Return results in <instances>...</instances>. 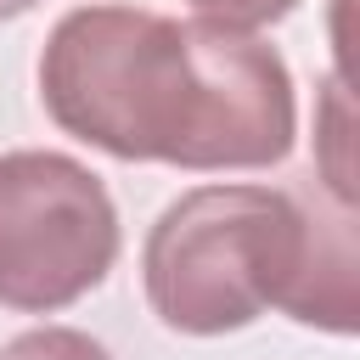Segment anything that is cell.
<instances>
[{
  "label": "cell",
  "instance_id": "cell-3",
  "mask_svg": "<svg viewBox=\"0 0 360 360\" xmlns=\"http://www.w3.org/2000/svg\"><path fill=\"white\" fill-rule=\"evenodd\" d=\"M118 208L68 152H0V309L56 315L118 264Z\"/></svg>",
  "mask_w": 360,
  "mask_h": 360
},
{
  "label": "cell",
  "instance_id": "cell-7",
  "mask_svg": "<svg viewBox=\"0 0 360 360\" xmlns=\"http://www.w3.org/2000/svg\"><path fill=\"white\" fill-rule=\"evenodd\" d=\"M39 0H0V22H17V17H28Z\"/></svg>",
  "mask_w": 360,
  "mask_h": 360
},
{
  "label": "cell",
  "instance_id": "cell-5",
  "mask_svg": "<svg viewBox=\"0 0 360 360\" xmlns=\"http://www.w3.org/2000/svg\"><path fill=\"white\" fill-rule=\"evenodd\" d=\"M0 360H112L101 338L79 332V326H34L17 332L11 343H0Z\"/></svg>",
  "mask_w": 360,
  "mask_h": 360
},
{
  "label": "cell",
  "instance_id": "cell-2",
  "mask_svg": "<svg viewBox=\"0 0 360 360\" xmlns=\"http://www.w3.org/2000/svg\"><path fill=\"white\" fill-rule=\"evenodd\" d=\"M141 287L186 338L242 332L264 309L349 338L360 326L354 208L281 186H197L152 219Z\"/></svg>",
  "mask_w": 360,
  "mask_h": 360
},
{
  "label": "cell",
  "instance_id": "cell-4",
  "mask_svg": "<svg viewBox=\"0 0 360 360\" xmlns=\"http://www.w3.org/2000/svg\"><path fill=\"white\" fill-rule=\"evenodd\" d=\"M321 129V146H326V191L332 202L354 208V158H349V90H343V73L326 79V112L315 118Z\"/></svg>",
  "mask_w": 360,
  "mask_h": 360
},
{
  "label": "cell",
  "instance_id": "cell-6",
  "mask_svg": "<svg viewBox=\"0 0 360 360\" xmlns=\"http://www.w3.org/2000/svg\"><path fill=\"white\" fill-rule=\"evenodd\" d=\"M197 22H219V28H242V34H259L281 17H292L298 0H186Z\"/></svg>",
  "mask_w": 360,
  "mask_h": 360
},
{
  "label": "cell",
  "instance_id": "cell-1",
  "mask_svg": "<svg viewBox=\"0 0 360 360\" xmlns=\"http://www.w3.org/2000/svg\"><path fill=\"white\" fill-rule=\"evenodd\" d=\"M51 124L118 163L270 169L298 141V96L276 45L146 6H73L39 51Z\"/></svg>",
  "mask_w": 360,
  "mask_h": 360
}]
</instances>
